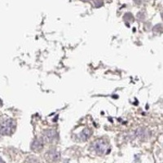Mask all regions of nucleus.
Wrapping results in <instances>:
<instances>
[{
	"label": "nucleus",
	"mask_w": 163,
	"mask_h": 163,
	"mask_svg": "<svg viewBox=\"0 0 163 163\" xmlns=\"http://www.w3.org/2000/svg\"><path fill=\"white\" fill-rule=\"evenodd\" d=\"M16 125V122L14 120L6 119L0 124V133L5 135H11L15 130Z\"/></svg>",
	"instance_id": "1"
},
{
	"label": "nucleus",
	"mask_w": 163,
	"mask_h": 163,
	"mask_svg": "<svg viewBox=\"0 0 163 163\" xmlns=\"http://www.w3.org/2000/svg\"><path fill=\"white\" fill-rule=\"evenodd\" d=\"M93 148L97 153L103 154L107 149V143H105V141L103 139H99L93 144Z\"/></svg>",
	"instance_id": "2"
},
{
	"label": "nucleus",
	"mask_w": 163,
	"mask_h": 163,
	"mask_svg": "<svg viewBox=\"0 0 163 163\" xmlns=\"http://www.w3.org/2000/svg\"><path fill=\"white\" fill-rule=\"evenodd\" d=\"M44 140L41 138H37L34 141H33L32 144H31V149L34 151H40L43 148Z\"/></svg>",
	"instance_id": "3"
},
{
	"label": "nucleus",
	"mask_w": 163,
	"mask_h": 163,
	"mask_svg": "<svg viewBox=\"0 0 163 163\" xmlns=\"http://www.w3.org/2000/svg\"><path fill=\"white\" fill-rule=\"evenodd\" d=\"M56 137V132L53 130H47L43 133V140L47 142H52Z\"/></svg>",
	"instance_id": "4"
},
{
	"label": "nucleus",
	"mask_w": 163,
	"mask_h": 163,
	"mask_svg": "<svg viewBox=\"0 0 163 163\" xmlns=\"http://www.w3.org/2000/svg\"><path fill=\"white\" fill-rule=\"evenodd\" d=\"M60 153L56 150V149H52L48 152V159L50 162H56L60 159Z\"/></svg>",
	"instance_id": "5"
},
{
	"label": "nucleus",
	"mask_w": 163,
	"mask_h": 163,
	"mask_svg": "<svg viewBox=\"0 0 163 163\" xmlns=\"http://www.w3.org/2000/svg\"><path fill=\"white\" fill-rule=\"evenodd\" d=\"M92 135V131H90L89 129H84L83 132L80 135V138L82 139V140H87V139L90 137V135Z\"/></svg>",
	"instance_id": "6"
},
{
	"label": "nucleus",
	"mask_w": 163,
	"mask_h": 163,
	"mask_svg": "<svg viewBox=\"0 0 163 163\" xmlns=\"http://www.w3.org/2000/svg\"><path fill=\"white\" fill-rule=\"evenodd\" d=\"M124 20H129V21H133V16L130 13H127L125 16H124Z\"/></svg>",
	"instance_id": "7"
},
{
	"label": "nucleus",
	"mask_w": 163,
	"mask_h": 163,
	"mask_svg": "<svg viewBox=\"0 0 163 163\" xmlns=\"http://www.w3.org/2000/svg\"><path fill=\"white\" fill-rule=\"evenodd\" d=\"M104 3L102 2V0H95V5L96 8H99L101 6H103Z\"/></svg>",
	"instance_id": "8"
},
{
	"label": "nucleus",
	"mask_w": 163,
	"mask_h": 163,
	"mask_svg": "<svg viewBox=\"0 0 163 163\" xmlns=\"http://www.w3.org/2000/svg\"><path fill=\"white\" fill-rule=\"evenodd\" d=\"M0 163H5L3 162V160L2 159V158H1V157H0Z\"/></svg>",
	"instance_id": "9"
},
{
	"label": "nucleus",
	"mask_w": 163,
	"mask_h": 163,
	"mask_svg": "<svg viewBox=\"0 0 163 163\" xmlns=\"http://www.w3.org/2000/svg\"><path fill=\"white\" fill-rule=\"evenodd\" d=\"M2 104H3V103H2V101H1V99H0V106H1Z\"/></svg>",
	"instance_id": "10"
},
{
	"label": "nucleus",
	"mask_w": 163,
	"mask_h": 163,
	"mask_svg": "<svg viewBox=\"0 0 163 163\" xmlns=\"http://www.w3.org/2000/svg\"><path fill=\"white\" fill-rule=\"evenodd\" d=\"M83 1H86V2H87V1H91V0H83Z\"/></svg>",
	"instance_id": "11"
},
{
	"label": "nucleus",
	"mask_w": 163,
	"mask_h": 163,
	"mask_svg": "<svg viewBox=\"0 0 163 163\" xmlns=\"http://www.w3.org/2000/svg\"><path fill=\"white\" fill-rule=\"evenodd\" d=\"M65 163H68V162H65Z\"/></svg>",
	"instance_id": "12"
}]
</instances>
